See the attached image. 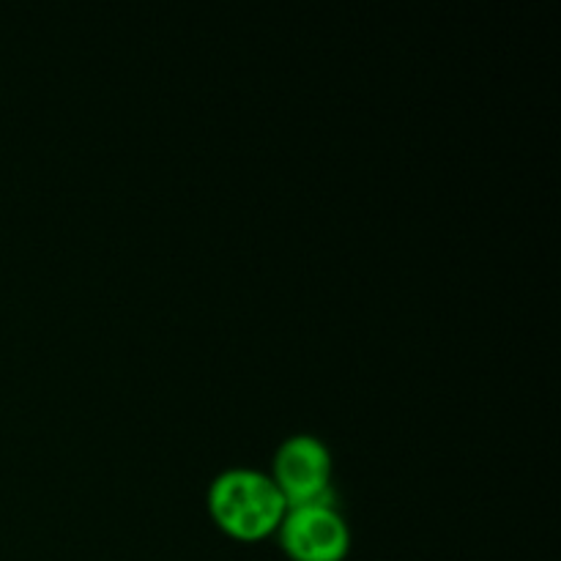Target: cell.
<instances>
[{
	"label": "cell",
	"instance_id": "6da1fadb",
	"mask_svg": "<svg viewBox=\"0 0 561 561\" xmlns=\"http://www.w3.org/2000/svg\"><path fill=\"white\" fill-rule=\"evenodd\" d=\"M208 507L225 531L255 540L279 526L288 504L272 477L255 469H228L208 488Z\"/></svg>",
	"mask_w": 561,
	"mask_h": 561
},
{
	"label": "cell",
	"instance_id": "7a4b0ae2",
	"mask_svg": "<svg viewBox=\"0 0 561 561\" xmlns=\"http://www.w3.org/2000/svg\"><path fill=\"white\" fill-rule=\"evenodd\" d=\"M332 455L316 436H290L274 455V485L288 507L299 504H332Z\"/></svg>",
	"mask_w": 561,
	"mask_h": 561
},
{
	"label": "cell",
	"instance_id": "3957f363",
	"mask_svg": "<svg viewBox=\"0 0 561 561\" xmlns=\"http://www.w3.org/2000/svg\"><path fill=\"white\" fill-rule=\"evenodd\" d=\"M283 548L296 561H340L348 553L351 531L332 504H299L279 520Z\"/></svg>",
	"mask_w": 561,
	"mask_h": 561
}]
</instances>
